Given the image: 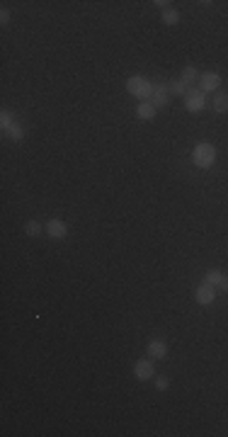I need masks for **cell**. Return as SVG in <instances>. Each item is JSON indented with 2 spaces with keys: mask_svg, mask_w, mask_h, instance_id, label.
<instances>
[{
  "mask_svg": "<svg viewBox=\"0 0 228 437\" xmlns=\"http://www.w3.org/2000/svg\"><path fill=\"white\" fill-rule=\"evenodd\" d=\"M126 90L134 97H138L141 102H150V95H153V83L143 78V76H131L126 81Z\"/></svg>",
  "mask_w": 228,
  "mask_h": 437,
  "instance_id": "obj_1",
  "label": "cell"
},
{
  "mask_svg": "<svg viewBox=\"0 0 228 437\" xmlns=\"http://www.w3.org/2000/svg\"><path fill=\"white\" fill-rule=\"evenodd\" d=\"M192 163L197 165V168L209 170V168L216 163V149L211 143H206V141H204V143H197L194 151H192Z\"/></svg>",
  "mask_w": 228,
  "mask_h": 437,
  "instance_id": "obj_2",
  "label": "cell"
},
{
  "mask_svg": "<svg viewBox=\"0 0 228 437\" xmlns=\"http://www.w3.org/2000/svg\"><path fill=\"white\" fill-rule=\"evenodd\" d=\"M185 107H187L189 112H201V109L206 107V93H201V90H189L187 95H185Z\"/></svg>",
  "mask_w": 228,
  "mask_h": 437,
  "instance_id": "obj_3",
  "label": "cell"
},
{
  "mask_svg": "<svg viewBox=\"0 0 228 437\" xmlns=\"http://www.w3.org/2000/svg\"><path fill=\"white\" fill-rule=\"evenodd\" d=\"M134 374L136 379H141V382H148V379H153L156 377V369H153V359L148 357V359H138L134 365Z\"/></svg>",
  "mask_w": 228,
  "mask_h": 437,
  "instance_id": "obj_4",
  "label": "cell"
},
{
  "mask_svg": "<svg viewBox=\"0 0 228 437\" xmlns=\"http://www.w3.org/2000/svg\"><path fill=\"white\" fill-rule=\"evenodd\" d=\"M204 282L216 289H221V292H228V274H223L221 270H209L206 277H204Z\"/></svg>",
  "mask_w": 228,
  "mask_h": 437,
  "instance_id": "obj_5",
  "label": "cell"
},
{
  "mask_svg": "<svg viewBox=\"0 0 228 437\" xmlns=\"http://www.w3.org/2000/svg\"><path fill=\"white\" fill-rule=\"evenodd\" d=\"M218 85H221V76L218 73H201L199 76V90L201 93H211V90H218Z\"/></svg>",
  "mask_w": 228,
  "mask_h": 437,
  "instance_id": "obj_6",
  "label": "cell"
},
{
  "mask_svg": "<svg viewBox=\"0 0 228 437\" xmlns=\"http://www.w3.org/2000/svg\"><path fill=\"white\" fill-rule=\"evenodd\" d=\"M46 231H49L51 238L61 241V238H66L68 236V224L63 221V218H51V221L46 224Z\"/></svg>",
  "mask_w": 228,
  "mask_h": 437,
  "instance_id": "obj_7",
  "label": "cell"
},
{
  "mask_svg": "<svg viewBox=\"0 0 228 437\" xmlns=\"http://www.w3.org/2000/svg\"><path fill=\"white\" fill-rule=\"evenodd\" d=\"M168 93H170V88L168 85H153V95H150V105L156 109H161L168 105Z\"/></svg>",
  "mask_w": 228,
  "mask_h": 437,
  "instance_id": "obj_8",
  "label": "cell"
},
{
  "mask_svg": "<svg viewBox=\"0 0 228 437\" xmlns=\"http://www.w3.org/2000/svg\"><path fill=\"white\" fill-rule=\"evenodd\" d=\"M216 299V287H211V284H201L199 289H197V301H199L201 306H209V304H214Z\"/></svg>",
  "mask_w": 228,
  "mask_h": 437,
  "instance_id": "obj_9",
  "label": "cell"
},
{
  "mask_svg": "<svg viewBox=\"0 0 228 437\" xmlns=\"http://www.w3.org/2000/svg\"><path fill=\"white\" fill-rule=\"evenodd\" d=\"M146 352L150 355V359H163L168 355V342L165 340H150L146 347Z\"/></svg>",
  "mask_w": 228,
  "mask_h": 437,
  "instance_id": "obj_10",
  "label": "cell"
},
{
  "mask_svg": "<svg viewBox=\"0 0 228 437\" xmlns=\"http://www.w3.org/2000/svg\"><path fill=\"white\" fill-rule=\"evenodd\" d=\"M136 117H138V119H153V117H156V107H153L150 102H138Z\"/></svg>",
  "mask_w": 228,
  "mask_h": 437,
  "instance_id": "obj_11",
  "label": "cell"
},
{
  "mask_svg": "<svg viewBox=\"0 0 228 437\" xmlns=\"http://www.w3.org/2000/svg\"><path fill=\"white\" fill-rule=\"evenodd\" d=\"M180 81L185 83V85H192V83H197V81H199V73H197V68H194V66H187V68L182 70Z\"/></svg>",
  "mask_w": 228,
  "mask_h": 437,
  "instance_id": "obj_12",
  "label": "cell"
},
{
  "mask_svg": "<svg viewBox=\"0 0 228 437\" xmlns=\"http://www.w3.org/2000/svg\"><path fill=\"white\" fill-rule=\"evenodd\" d=\"M214 109L216 112H228V93H218V95L214 97Z\"/></svg>",
  "mask_w": 228,
  "mask_h": 437,
  "instance_id": "obj_13",
  "label": "cell"
},
{
  "mask_svg": "<svg viewBox=\"0 0 228 437\" xmlns=\"http://www.w3.org/2000/svg\"><path fill=\"white\" fill-rule=\"evenodd\" d=\"M163 22H165V25H170V27H173V25H177V22H180V13H177L175 8L163 10Z\"/></svg>",
  "mask_w": 228,
  "mask_h": 437,
  "instance_id": "obj_14",
  "label": "cell"
},
{
  "mask_svg": "<svg viewBox=\"0 0 228 437\" xmlns=\"http://www.w3.org/2000/svg\"><path fill=\"white\" fill-rule=\"evenodd\" d=\"M168 88H170V93H173V95H187V93H189L187 85L180 81V78H177V81H170V85H168Z\"/></svg>",
  "mask_w": 228,
  "mask_h": 437,
  "instance_id": "obj_15",
  "label": "cell"
},
{
  "mask_svg": "<svg viewBox=\"0 0 228 437\" xmlns=\"http://www.w3.org/2000/svg\"><path fill=\"white\" fill-rule=\"evenodd\" d=\"M13 124H15V117L10 112H3V114H0V126H3V131H10Z\"/></svg>",
  "mask_w": 228,
  "mask_h": 437,
  "instance_id": "obj_16",
  "label": "cell"
},
{
  "mask_svg": "<svg viewBox=\"0 0 228 437\" xmlns=\"http://www.w3.org/2000/svg\"><path fill=\"white\" fill-rule=\"evenodd\" d=\"M8 134H10V138H13V141H22V138H25V129H22L20 124L15 122V124H13V129H10Z\"/></svg>",
  "mask_w": 228,
  "mask_h": 437,
  "instance_id": "obj_17",
  "label": "cell"
},
{
  "mask_svg": "<svg viewBox=\"0 0 228 437\" xmlns=\"http://www.w3.org/2000/svg\"><path fill=\"white\" fill-rule=\"evenodd\" d=\"M25 229H27V236H32V238H34V236H39V233H41V224H39V221H29Z\"/></svg>",
  "mask_w": 228,
  "mask_h": 437,
  "instance_id": "obj_18",
  "label": "cell"
},
{
  "mask_svg": "<svg viewBox=\"0 0 228 437\" xmlns=\"http://www.w3.org/2000/svg\"><path fill=\"white\" fill-rule=\"evenodd\" d=\"M156 386H158V389H168V386H170V382H168V379H165V377H158V379H156Z\"/></svg>",
  "mask_w": 228,
  "mask_h": 437,
  "instance_id": "obj_19",
  "label": "cell"
},
{
  "mask_svg": "<svg viewBox=\"0 0 228 437\" xmlns=\"http://www.w3.org/2000/svg\"><path fill=\"white\" fill-rule=\"evenodd\" d=\"M0 22H3V25L10 22V10H8V8H3V13H0Z\"/></svg>",
  "mask_w": 228,
  "mask_h": 437,
  "instance_id": "obj_20",
  "label": "cell"
},
{
  "mask_svg": "<svg viewBox=\"0 0 228 437\" xmlns=\"http://www.w3.org/2000/svg\"><path fill=\"white\" fill-rule=\"evenodd\" d=\"M153 5H158V8H163V10H168V5H170V3H165V0H156Z\"/></svg>",
  "mask_w": 228,
  "mask_h": 437,
  "instance_id": "obj_21",
  "label": "cell"
}]
</instances>
